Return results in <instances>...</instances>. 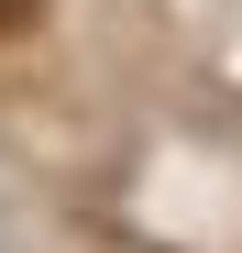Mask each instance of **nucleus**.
I'll list each match as a JSON object with an SVG mask.
<instances>
[{"mask_svg":"<svg viewBox=\"0 0 242 253\" xmlns=\"http://www.w3.org/2000/svg\"><path fill=\"white\" fill-rule=\"evenodd\" d=\"M22 22H33V0H0V33H22Z\"/></svg>","mask_w":242,"mask_h":253,"instance_id":"1","label":"nucleus"}]
</instances>
